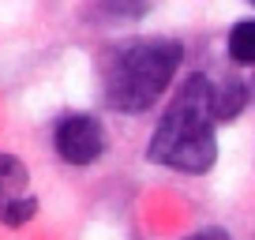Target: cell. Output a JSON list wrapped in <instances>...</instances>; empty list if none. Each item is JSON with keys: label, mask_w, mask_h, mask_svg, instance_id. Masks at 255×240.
<instances>
[{"label": "cell", "mask_w": 255, "mask_h": 240, "mask_svg": "<svg viewBox=\"0 0 255 240\" xmlns=\"http://www.w3.org/2000/svg\"><path fill=\"white\" fill-rule=\"evenodd\" d=\"M184 45L173 38H131L102 56V98L117 113H146L169 90Z\"/></svg>", "instance_id": "cell-1"}, {"label": "cell", "mask_w": 255, "mask_h": 240, "mask_svg": "<svg viewBox=\"0 0 255 240\" xmlns=\"http://www.w3.org/2000/svg\"><path fill=\"white\" fill-rule=\"evenodd\" d=\"M210 87L214 83L203 72L188 75L176 87L165 117L150 135L146 158L154 165L176 169V173H207L218 161V139H214V117H210Z\"/></svg>", "instance_id": "cell-2"}, {"label": "cell", "mask_w": 255, "mask_h": 240, "mask_svg": "<svg viewBox=\"0 0 255 240\" xmlns=\"http://www.w3.org/2000/svg\"><path fill=\"white\" fill-rule=\"evenodd\" d=\"M56 154L68 165H94L105 154V128L90 113H68L56 124Z\"/></svg>", "instance_id": "cell-3"}, {"label": "cell", "mask_w": 255, "mask_h": 240, "mask_svg": "<svg viewBox=\"0 0 255 240\" xmlns=\"http://www.w3.org/2000/svg\"><path fill=\"white\" fill-rule=\"evenodd\" d=\"M248 102H252V94H248V83H240V79H225L218 87H210V117H214V124L237 120Z\"/></svg>", "instance_id": "cell-4"}, {"label": "cell", "mask_w": 255, "mask_h": 240, "mask_svg": "<svg viewBox=\"0 0 255 240\" xmlns=\"http://www.w3.org/2000/svg\"><path fill=\"white\" fill-rule=\"evenodd\" d=\"M26 180H30V169L15 158V154H0V207L15 195H23Z\"/></svg>", "instance_id": "cell-5"}, {"label": "cell", "mask_w": 255, "mask_h": 240, "mask_svg": "<svg viewBox=\"0 0 255 240\" xmlns=\"http://www.w3.org/2000/svg\"><path fill=\"white\" fill-rule=\"evenodd\" d=\"M229 56L237 64H255V19H244L229 30Z\"/></svg>", "instance_id": "cell-6"}, {"label": "cell", "mask_w": 255, "mask_h": 240, "mask_svg": "<svg viewBox=\"0 0 255 240\" xmlns=\"http://www.w3.org/2000/svg\"><path fill=\"white\" fill-rule=\"evenodd\" d=\"M34 214H38V199H34V195H15V199H8L4 207H0V222L8 225V229L26 225Z\"/></svg>", "instance_id": "cell-7"}, {"label": "cell", "mask_w": 255, "mask_h": 240, "mask_svg": "<svg viewBox=\"0 0 255 240\" xmlns=\"http://www.w3.org/2000/svg\"><path fill=\"white\" fill-rule=\"evenodd\" d=\"M146 4H98L94 15H105V19H143L146 15Z\"/></svg>", "instance_id": "cell-8"}, {"label": "cell", "mask_w": 255, "mask_h": 240, "mask_svg": "<svg viewBox=\"0 0 255 240\" xmlns=\"http://www.w3.org/2000/svg\"><path fill=\"white\" fill-rule=\"evenodd\" d=\"M184 240H233V237L222 229V225H207V229H195L191 237H184Z\"/></svg>", "instance_id": "cell-9"}, {"label": "cell", "mask_w": 255, "mask_h": 240, "mask_svg": "<svg viewBox=\"0 0 255 240\" xmlns=\"http://www.w3.org/2000/svg\"><path fill=\"white\" fill-rule=\"evenodd\" d=\"M248 94H252V102H255V79H252V83H248Z\"/></svg>", "instance_id": "cell-10"}]
</instances>
